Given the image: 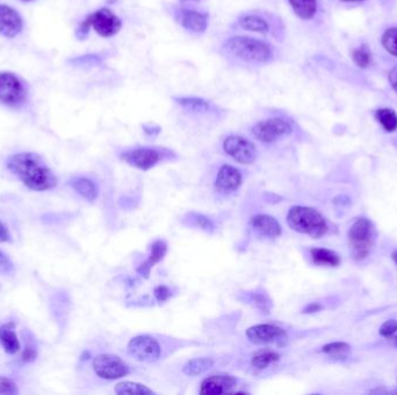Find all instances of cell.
Listing matches in <instances>:
<instances>
[{
    "label": "cell",
    "instance_id": "f35d334b",
    "mask_svg": "<svg viewBox=\"0 0 397 395\" xmlns=\"http://www.w3.org/2000/svg\"><path fill=\"white\" fill-rule=\"evenodd\" d=\"M90 30H91V25H90V21H88V17H86L84 21L81 22L77 30H76V36H77L78 40H85L88 36V34H90Z\"/></svg>",
    "mask_w": 397,
    "mask_h": 395
},
{
    "label": "cell",
    "instance_id": "5bb4252c",
    "mask_svg": "<svg viewBox=\"0 0 397 395\" xmlns=\"http://www.w3.org/2000/svg\"><path fill=\"white\" fill-rule=\"evenodd\" d=\"M243 182L242 173L230 165H223L218 169L215 179V189L221 194H232L237 191Z\"/></svg>",
    "mask_w": 397,
    "mask_h": 395
},
{
    "label": "cell",
    "instance_id": "836d02e7",
    "mask_svg": "<svg viewBox=\"0 0 397 395\" xmlns=\"http://www.w3.org/2000/svg\"><path fill=\"white\" fill-rule=\"evenodd\" d=\"M250 301L254 303L256 308H261V311H264L265 313H269L271 304H269L267 297L261 295V293H251Z\"/></svg>",
    "mask_w": 397,
    "mask_h": 395
},
{
    "label": "cell",
    "instance_id": "7c38bea8",
    "mask_svg": "<svg viewBox=\"0 0 397 395\" xmlns=\"http://www.w3.org/2000/svg\"><path fill=\"white\" fill-rule=\"evenodd\" d=\"M128 165L142 171H149L159 164L161 160V153L151 147H140L135 150L127 151L121 156Z\"/></svg>",
    "mask_w": 397,
    "mask_h": 395
},
{
    "label": "cell",
    "instance_id": "d6986e66",
    "mask_svg": "<svg viewBox=\"0 0 397 395\" xmlns=\"http://www.w3.org/2000/svg\"><path fill=\"white\" fill-rule=\"evenodd\" d=\"M166 252H167V245H166L165 242L157 240V242H154L152 247H151L150 257L144 264H141L140 267L137 268V273L143 277H149L151 268L154 267V264H159V261L163 260V257H165Z\"/></svg>",
    "mask_w": 397,
    "mask_h": 395
},
{
    "label": "cell",
    "instance_id": "bcb514c9",
    "mask_svg": "<svg viewBox=\"0 0 397 395\" xmlns=\"http://www.w3.org/2000/svg\"><path fill=\"white\" fill-rule=\"evenodd\" d=\"M343 3H361L364 0H340Z\"/></svg>",
    "mask_w": 397,
    "mask_h": 395
},
{
    "label": "cell",
    "instance_id": "cb8c5ba5",
    "mask_svg": "<svg viewBox=\"0 0 397 395\" xmlns=\"http://www.w3.org/2000/svg\"><path fill=\"white\" fill-rule=\"evenodd\" d=\"M313 262L317 266L327 267H338L340 264V257L337 253L327 248H313L310 250Z\"/></svg>",
    "mask_w": 397,
    "mask_h": 395
},
{
    "label": "cell",
    "instance_id": "ee69618b",
    "mask_svg": "<svg viewBox=\"0 0 397 395\" xmlns=\"http://www.w3.org/2000/svg\"><path fill=\"white\" fill-rule=\"evenodd\" d=\"M181 4H186V3H198V1H201V0H179Z\"/></svg>",
    "mask_w": 397,
    "mask_h": 395
},
{
    "label": "cell",
    "instance_id": "681fc988",
    "mask_svg": "<svg viewBox=\"0 0 397 395\" xmlns=\"http://www.w3.org/2000/svg\"><path fill=\"white\" fill-rule=\"evenodd\" d=\"M22 1H32V0H22Z\"/></svg>",
    "mask_w": 397,
    "mask_h": 395
},
{
    "label": "cell",
    "instance_id": "8fae6325",
    "mask_svg": "<svg viewBox=\"0 0 397 395\" xmlns=\"http://www.w3.org/2000/svg\"><path fill=\"white\" fill-rule=\"evenodd\" d=\"M88 19L91 28L101 37L107 39L114 36L121 30V19L108 8H100L98 11L88 14Z\"/></svg>",
    "mask_w": 397,
    "mask_h": 395
},
{
    "label": "cell",
    "instance_id": "7bdbcfd3",
    "mask_svg": "<svg viewBox=\"0 0 397 395\" xmlns=\"http://www.w3.org/2000/svg\"><path fill=\"white\" fill-rule=\"evenodd\" d=\"M322 308H323V306H322L320 303H310V304L305 306V310H303V313H305V314H312V313L320 312Z\"/></svg>",
    "mask_w": 397,
    "mask_h": 395
},
{
    "label": "cell",
    "instance_id": "c3c4849f",
    "mask_svg": "<svg viewBox=\"0 0 397 395\" xmlns=\"http://www.w3.org/2000/svg\"><path fill=\"white\" fill-rule=\"evenodd\" d=\"M395 345H396V347H397V337H396V339H395Z\"/></svg>",
    "mask_w": 397,
    "mask_h": 395
},
{
    "label": "cell",
    "instance_id": "83f0119b",
    "mask_svg": "<svg viewBox=\"0 0 397 395\" xmlns=\"http://www.w3.org/2000/svg\"><path fill=\"white\" fill-rule=\"evenodd\" d=\"M279 359L280 355L276 352H269V350L259 352L251 359V365L254 369L265 370L267 369L273 363L278 362Z\"/></svg>",
    "mask_w": 397,
    "mask_h": 395
},
{
    "label": "cell",
    "instance_id": "4dcf8cb0",
    "mask_svg": "<svg viewBox=\"0 0 397 395\" xmlns=\"http://www.w3.org/2000/svg\"><path fill=\"white\" fill-rule=\"evenodd\" d=\"M381 43L387 52L397 57V27H391L383 33Z\"/></svg>",
    "mask_w": 397,
    "mask_h": 395
},
{
    "label": "cell",
    "instance_id": "9c48e42d",
    "mask_svg": "<svg viewBox=\"0 0 397 395\" xmlns=\"http://www.w3.org/2000/svg\"><path fill=\"white\" fill-rule=\"evenodd\" d=\"M129 355L139 362L151 363L157 361L162 352V348L159 341L150 335H137L129 341Z\"/></svg>",
    "mask_w": 397,
    "mask_h": 395
},
{
    "label": "cell",
    "instance_id": "4316f807",
    "mask_svg": "<svg viewBox=\"0 0 397 395\" xmlns=\"http://www.w3.org/2000/svg\"><path fill=\"white\" fill-rule=\"evenodd\" d=\"M375 118L387 132H394L397 130V114L390 108H381L376 110Z\"/></svg>",
    "mask_w": 397,
    "mask_h": 395
},
{
    "label": "cell",
    "instance_id": "b9f144b4",
    "mask_svg": "<svg viewBox=\"0 0 397 395\" xmlns=\"http://www.w3.org/2000/svg\"><path fill=\"white\" fill-rule=\"evenodd\" d=\"M388 81H389L390 86L397 94V65L394 66L393 69L390 70Z\"/></svg>",
    "mask_w": 397,
    "mask_h": 395
},
{
    "label": "cell",
    "instance_id": "44dd1931",
    "mask_svg": "<svg viewBox=\"0 0 397 395\" xmlns=\"http://www.w3.org/2000/svg\"><path fill=\"white\" fill-rule=\"evenodd\" d=\"M71 187L86 201L94 202L98 198V188L92 180L88 178H74L71 180Z\"/></svg>",
    "mask_w": 397,
    "mask_h": 395
},
{
    "label": "cell",
    "instance_id": "9a60e30c",
    "mask_svg": "<svg viewBox=\"0 0 397 395\" xmlns=\"http://www.w3.org/2000/svg\"><path fill=\"white\" fill-rule=\"evenodd\" d=\"M23 21L21 15L8 5H0V35L13 39L21 33Z\"/></svg>",
    "mask_w": 397,
    "mask_h": 395
},
{
    "label": "cell",
    "instance_id": "603a6c76",
    "mask_svg": "<svg viewBox=\"0 0 397 395\" xmlns=\"http://www.w3.org/2000/svg\"><path fill=\"white\" fill-rule=\"evenodd\" d=\"M176 101L183 109L191 111V113L203 114L210 111V103L203 98L196 96H181V98H174Z\"/></svg>",
    "mask_w": 397,
    "mask_h": 395
},
{
    "label": "cell",
    "instance_id": "5b68a950",
    "mask_svg": "<svg viewBox=\"0 0 397 395\" xmlns=\"http://www.w3.org/2000/svg\"><path fill=\"white\" fill-rule=\"evenodd\" d=\"M293 127L283 118H271L256 123L251 128V134L261 143H274L279 139L292 135Z\"/></svg>",
    "mask_w": 397,
    "mask_h": 395
},
{
    "label": "cell",
    "instance_id": "d590c367",
    "mask_svg": "<svg viewBox=\"0 0 397 395\" xmlns=\"http://www.w3.org/2000/svg\"><path fill=\"white\" fill-rule=\"evenodd\" d=\"M397 332L396 320H388L385 322L381 328H380V335L383 337H393L394 334Z\"/></svg>",
    "mask_w": 397,
    "mask_h": 395
},
{
    "label": "cell",
    "instance_id": "ab89813d",
    "mask_svg": "<svg viewBox=\"0 0 397 395\" xmlns=\"http://www.w3.org/2000/svg\"><path fill=\"white\" fill-rule=\"evenodd\" d=\"M37 356V348L30 344V345H26V349H25V352L22 354V359H23V362L25 363H30L35 361Z\"/></svg>",
    "mask_w": 397,
    "mask_h": 395
},
{
    "label": "cell",
    "instance_id": "d6a6232c",
    "mask_svg": "<svg viewBox=\"0 0 397 395\" xmlns=\"http://www.w3.org/2000/svg\"><path fill=\"white\" fill-rule=\"evenodd\" d=\"M70 63L74 66H96L101 63V58L98 55H85L71 59Z\"/></svg>",
    "mask_w": 397,
    "mask_h": 395
},
{
    "label": "cell",
    "instance_id": "e0dca14e",
    "mask_svg": "<svg viewBox=\"0 0 397 395\" xmlns=\"http://www.w3.org/2000/svg\"><path fill=\"white\" fill-rule=\"evenodd\" d=\"M251 226L258 233L269 238H278L283 233L279 222L269 215H256L250 220Z\"/></svg>",
    "mask_w": 397,
    "mask_h": 395
},
{
    "label": "cell",
    "instance_id": "277c9868",
    "mask_svg": "<svg viewBox=\"0 0 397 395\" xmlns=\"http://www.w3.org/2000/svg\"><path fill=\"white\" fill-rule=\"evenodd\" d=\"M376 230L371 220L358 218L349 231V252L356 261H363L369 255L374 247Z\"/></svg>",
    "mask_w": 397,
    "mask_h": 395
},
{
    "label": "cell",
    "instance_id": "d4e9b609",
    "mask_svg": "<svg viewBox=\"0 0 397 395\" xmlns=\"http://www.w3.org/2000/svg\"><path fill=\"white\" fill-rule=\"evenodd\" d=\"M115 393L119 395H154L152 389L143 384L132 383V381H122L119 383L114 388Z\"/></svg>",
    "mask_w": 397,
    "mask_h": 395
},
{
    "label": "cell",
    "instance_id": "7a4b0ae2",
    "mask_svg": "<svg viewBox=\"0 0 397 395\" xmlns=\"http://www.w3.org/2000/svg\"><path fill=\"white\" fill-rule=\"evenodd\" d=\"M222 48L232 57L250 64H267L274 56L271 44L243 35L228 37L223 42Z\"/></svg>",
    "mask_w": 397,
    "mask_h": 395
},
{
    "label": "cell",
    "instance_id": "52a82bcc",
    "mask_svg": "<svg viewBox=\"0 0 397 395\" xmlns=\"http://www.w3.org/2000/svg\"><path fill=\"white\" fill-rule=\"evenodd\" d=\"M93 370L98 377L106 381H115L129 374V366L119 356L101 354L93 359Z\"/></svg>",
    "mask_w": 397,
    "mask_h": 395
},
{
    "label": "cell",
    "instance_id": "e575fe53",
    "mask_svg": "<svg viewBox=\"0 0 397 395\" xmlns=\"http://www.w3.org/2000/svg\"><path fill=\"white\" fill-rule=\"evenodd\" d=\"M19 389L14 381L0 376V394H18Z\"/></svg>",
    "mask_w": 397,
    "mask_h": 395
},
{
    "label": "cell",
    "instance_id": "1f68e13d",
    "mask_svg": "<svg viewBox=\"0 0 397 395\" xmlns=\"http://www.w3.org/2000/svg\"><path fill=\"white\" fill-rule=\"evenodd\" d=\"M190 217V223L194 226L200 227L206 232H213L214 224L208 217L203 216L201 213H191L188 215Z\"/></svg>",
    "mask_w": 397,
    "mask_h": 395
},
{
    "label": "cell",
    "instance_id": "60d3db41",
    "mask_svg": "<svg viewBox=\"0 0 397 395\" xmlns=\"http://www.w3.org/2000/svg\"><path fill=\"white\" fill-rule=\"evenodd\" d=\"M11 240V233H10L8 226L0 220V242H10Z\"/></svg>",
    "mask_w": 397,
    "mask_h": 395
},
{
    "label": "cell",
    "instance_id": "30bf717a",
    "mask_svg": "<svg viewBox=\"0 0 397 395\" xmlns=\"http://www.w3.org/2000/svg\"><path fill=\"white\" fill-rule=\"evenodd\" d=\"M247 337L250 342L257 345H266V344H276L278 347H283L288 341L286 330L276 325H256L247 330Z\"/></svg>",
    "mask_w": 397,
    "mask_h": 395
},
{
    "label": "cell",
    "instance_id": "4fadbf2b",
    "mask_svg": "<svg viewBox=\"0 0 397 395\" xmlns=\"http://www.w3.org/2000/svg\"><path fill=\"white\" fill-rule=\"evenodd\" d=\"M237 379L229 374H213L206 378L200 386V394L221 395L235 393Z\"/></svg>",
    "mask_w": 397,
    "mask_h": 395
},
{
    "label": "cell",
    "instance_id": "8d00e7d4",
    "mask_svg": "<svg viewBox=\"0 0 397 395\" xmlns=\"http://www.w3.org/2000/svg\"><path fill=\"white\" fill-rule=\"evenodd\" d=\"M0 271H3L6 275H11L14 273V266L12 264V261L1 250H0Z\"/></svg>",
    "mask_w": 397,
    "mask_h": 395
},
{
    "label": "cell",
    "instance_id": "f6af8a7d",
    "mask_svg": "<svg viewBox=\"0 0 397 395\" xmlns=\"http://www.w3.org/2000/svg\"><path fill=\"white\" fill-rule=\"evenodd\" d=\"M90 359V352H85L83 355H81V361H86V359Z\"/></svg>",
    "mask_w": 397,
    "mask_h": 395
},
{
    "label": "cell",
    "instance_id": "ba28073f",
    "mask_svg": "<svg viewBox=\"0 0 397 395\" xmlns=\"http://www.w3.org/2000/svg\"><path fill=\"white\" fill-rule=\"evenodd\" d=\"M223 151L242 165H252L257 159V149L242 136H228L223 142Z\"/></svg>",
    "mask_w": 397,
    "mask_h": 395
},
{
    "label": "cell",
    "instance_id": "7dc6e473",
    "mask_svg": "<svg viewBox=\"0 0 397 395\" xmlns=\"http://www.w3.org/2000/svg\"><path fill=\"white\" fill-rule=\"evenodd\" d=\"M391 257H393L394 262H395V264H396L397 266V249L396 250H395V252L393 253V255H391Z\"/></svg>",
    "mask_w": 397,
    "mask_h": 395
},
{
    "label": "cell",
    "instance_id": "6da1fadb",
    "mask_svg": "<svg viewBox=\"0 0 397 395\" xmlns=\"http://www.w3.org/2000/svg\"><path fill=\"white\" fill-rule=\"evenodd\" d=\"M8 171L17 176L27 188L34 191H52L59 180L43 159L33 152H20L8 157Z\"/></svg>",
    "mask_w": 397,
    "mask_h": 395
},
{
    "label": "cell",
    "instance_id": "74e56055",
    "mask_svg": "<svg viewBox=\"0 0 397 395\" xmlns=\"http://www.w3.org/2000/svg\"><path fill=\"white\" fill-rule=\"evenodd\" d=\"M154 295L156 297V299L163 303V301H166L170 297L172 296V292H171V290L167 286H159L154 289Z\"/></svg>",
    "mask_w": 397,
    "mask_h": 395
},
{
    "label": "cell",
    "instance_id": "ac0fdd59",
    "mask_svg": "<svg viewBox=\"0 0 397 395\" xmlns=\"http://www.w3.org/2000/svg\"><path fill=\"white\" fill-rule=\"evenodd\" d=\"M0 344L8 355H15L20 352L21 345L18 335L15 333V325L13 322L0 326Z\"/></svg>",
    "mask_w": 397,
    "mask_h": 395
},
{
    "label": "cell",
    "instance_id": "f1b7e54d",
    "mask_svg": "<svg viewBox=\"0 0 397 395\" xmlns=\"http://www.w3.org/2000/svg\"><path fill=\"white\" fill-rule=\"evenodd\" d=\"M351 56L354 64L360 69H366L371 64V52L367 44H361L360 47L353 49Z\"/></svg>",
    "mask_w": 397,
    "mask_h": 395
},
{
    "label": "cell",
    "instance_id": "484cf974",
    "mask_svg": "<svg viewBox=\"0 0 397 395\" xmlns=\"http://www.w3.org/2000/svg\"><path fill=\"white\" fill-rule=\"evenodd\" d=\"M214 361L212 359H194L188 361L183 367V372L190 377H196L213 367Z\"/></svg>",
    "mask_w": 397,
    "mask_h": 395
},
{
    "label": "cell",
    "instance_id": "3957f363",
    "mask_svg": "<svg viewBox=\"0 0 397 395\" xmlns=\"http://www.w3.org/2000/svg\"><path fill=\"white\" fill-rule=\"evenodd\" d=\"M287 223L292 230L312 238L320 239L329 231L327 220L316 209L296 205L288 211Z\"/></svg>",
    "mask_w": 397,
    "mask_h": 395
},
{
    "label": "cell",
    "instance_id": "7402d4cb",
    "mask_svg": "<svg viewBox=\"0 0 397 395\" xmlns=\"http://www.w3.org/2000/svg\"><path fill=\"white\" fill-rule=\"evenodd\" d=\"M295 15L301 20H312L317 13V0H288Z\"/></svg>",
    "mask_w": 397,
    "mask_h": 395
},
{
    "label": "cell",
    "instance_id": "2e32d148",
    "mask_svg": "<svg viewBox=\"0 0 397 395\" xmlns=\"http://www.w3.org/2000/svg\"><path fill=\"white\" fill-rule=\"evenodd\" d=\"M179 22L184 30L193 34H203L208 28L210 15L195 10H181Z\"/></svg>",
    "mask_w": 397,
    "mask_h": 395
},
{
    "label": "cell",
    "instance_id": "ffe728a7",
    "mask_svg": "<svg viewBox=\"0 0 397 395\" xmlns=\"http://www.w3.org/2000/svg\"><path fill=\"white\" fill-rule=\"evenodd\" d=\"M238 26L242 30L252 32V33L267 34L271 30L269 23L266 19L258 14H244L239 17Z\"/></svg>",
    "mask_w": 397,
    "mask_h": 395
},
{
    "label": "cell",
    "instance_id": "f546056e",
    "mask_svg": "<svg viewBox=\"0 0 397 395\" xmlns=\"http://www.w3.org/2000/svg\"><path fill=\"white\" fill-rule=\"evenodd\" d=\"M349 350L351 347L345 342H334L322 348V352L335 359H345L346 356L349 355Z\"/></svg>",
    "mask_w": 397,
    "mask_h": 395
},
{
    "label": "cell",
    "instance_id": "8992f818",
    "mask_svg": "<svg viewBox=\"0 0 397 395\" xmlns=\"http://www.w3.org/2000/svg\"><path fill=\"white\" fill-rule=\"evenodd\" d=\"M26 100L27 88L23 81L12 72H0V103L15 108L22 106Z\"/></svg>",
    "mask_w": 397,
    "mask_h": 395
}]
</instances>
